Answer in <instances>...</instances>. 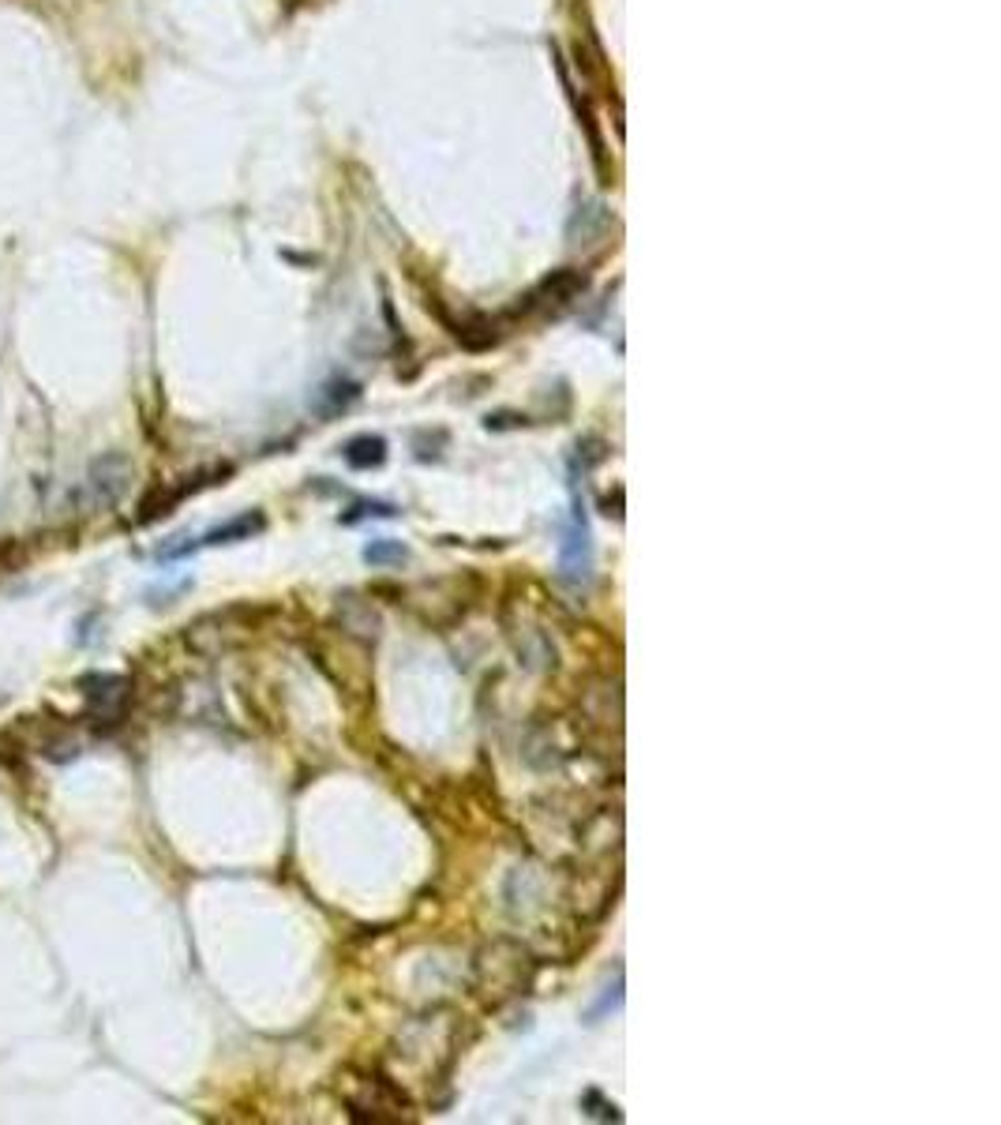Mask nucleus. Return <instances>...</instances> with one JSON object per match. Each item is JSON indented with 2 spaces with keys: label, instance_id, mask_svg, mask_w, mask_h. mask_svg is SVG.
<instances>
[{
  "label": "nucleus",
  "instance_id": "1",
  "mask_svg": "<svg viewBox=\"0 0 1001 1125\" xmlns=\"http://www.w3.org/2000/svg\"><path fill=\"white\" fill-rule=\"evenodd\" d=\"M132 488V462L124 454H101L90 462L87 480L75 492V511L83 514H101L109 506H117Z\"/></svg>",
  "mask_w": 1001,
  "mask_h": 1125
},
{
  "label": "nucleus",
  "instance_id": "2",
  "mask_svg": "<svg viewBox=\"0 0 1001 1125\" xmlns=\"http://www.w3.org/2000/svg\"><path fill=\"white\" fill-rule=\"evenodd\" d=\"M559 571L571 582H589L593 574V540L589 526H585L582 511L574 514V522L563 533V545H559Z\"/></svg>",
  "mask_w": 1001,
  "mask_h": 1125
},
{
  "label": "nucleus",
  "instance_id": "4",
  "mask_svg": "<svg viewBox=\"0 0 1001 1125\" xmlns=\"http://www.w3.org/2000/svg\"><path fill=\"white\" fill-rule=\"evenodd\" d=\"M225 465H222V469H207V473H195V477H188V480H184V485H173V488H158V492H150L147 499H143V503H139V514H135V522H143V526H147V522H158V518H166V514L169 511H173V506L176 503H181V499H188L192 492H199V488L203 485H215V480H210V477H225Z\"/></svg>",
  "mask_w": 1001,
  "mask_h": 1125
},
{
  "label": "nucleus",
  "instance_id": "7",
  "mask_svg": "<svg viewBox=\"0 0 1001 1125\" xmlns=\"http://www.w3.org/2000/svg\"><path fill=\"white\" fill-rule=\"evenodd\" d=\"M405 548L398 545V540H371L368 548H364V560H368L371 566H387V563H405Z\"/></svg>",
  "mask_w": 1001,
  "mask_h": 1125
},
{
  "label": "nucleus",
  "instance_id": "3",
  "mask_svg": "<svg viewBox=\"0 0 1001 1125\" xmlns=\"http://www.w3.org/2000/svg\"><path fill=\"white\" fill-rule=\"evenodd\" d=\"M83 698L90 701L95 713H109L117 717L124 709V701L132 698V680L129 675H117V672H90L80 680Z\"/></svg>",
  "mask_w": 1001,
  "mask_h": 1125
},
{
  "label": "nucleus",
  "instance_id": "5",
  "mask_svg": "<svg viewBox=\"0 0 1001 1125\" xmlns=\"http://www.w3.org/2000/svg\"><path fill=\"white\" fill-rule=\"evenodd\" d=\"M263 529V514H241V518H233V522H225V526H218V529H210L203 540H195L192 548H199V545H233V540H248L252 533H259Z\"/></svg>",
  "mask_w": 1001,
  "mask_h": 1125
},
{
  "label": "nucleus",
  "instance_id": "8",
  "mask_svg": "<svg viewBox=\"0 0 1001 1125\" xmlns=\"http://www.w3.org/2000/svg\"><path fill=\"white\" fill-rule=\"evenodd\" d=\"M75 755H80V743L75 739H46L41 743V758H49V761H72Z\"/></svg>",
  "mask_w": 1001,
  "mask_h": 1125
},
{
  "label": "nucleus",
  "instance_id": "6",
  "mask_svg": "<svg viewBox=\"0 0 1001 1125\" xmlns=\"http://www.w3.org/2000/svg\"><path fill=\"white\" fill-rule=\"evenodd\" d=\"M387 458V443L379 436H356L350 447H345V462L353 465V469H371V465H379Z\"/></svg>",
  "mask_w": 1001,
  "mask_h": 1125
}]
</instances>
